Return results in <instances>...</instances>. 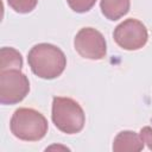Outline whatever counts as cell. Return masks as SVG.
Listing matches in <instances>:
<instances>
[{
    "mask_svg": "<svg viewBox=\"0 0 152 152\" xmlns=\"http://www.w3.org/2000/svg\"><path fill=\"white\" fill-rule=\"evenodd\" d=\"M74 46L81 57L91 61L104 58L107 52V45L103 34L93 27L81 28L75 36Z\"/></svg>",
    "mask_w": 152,
    "mask_h": 152,
    "instance_id": "6",
    "label": "cell"
},
{
    "mask_svg": "<svg viewBox=\"0 0 152 152\" xmlns=\"http://www.w3.org/2000/svg\"><path fill=\"white\" fill-rule=\"evenodd\" d=\"M10 7L17 13H30L38 4V0H7Z\"/></svg>",
    "mask_w": 152,
    "mask_h": 152,
    "instance_id": "10",
    "label": "cell"
},
{
    "mask_svg": "<svg viewBox=\"0 0 152 152\" xmlns=\"http://www.w3.org/2000/svg\"><path fill=\"white\" fill-rule=\"evenodd\" d=\"M141 140L144 144L147 145V147L152 151V127L150 126H145L140 129V133H139Z\"/></svg>",
    "mask_w": 152,
    "mask_h": 152,
    "instance_id": "12",
    "label": "cell"
},
{
    "mask_svg": "<svg viewBox=\"0 0 152 152\" xmlns=\"http://www.w3.org/2000/svg\"><path fill=\"white\" fill-rule=\"evenodd\" d=\"M51 119L55 126L66 134L81 132L86 124V115L82 107L70 97H53Z\"/></svg>",
    "mask_w": 152,
    "mask_h": 152,
    "instance_id": "3",
    "label": "cell"
},
{
    "mask_svg": "<svg viewBox=\"0 0 152 152\" xmlns=\"http://www.w3.org/2000/svg\"><path fill=\"white\" fill-rule=\"evenodd\" d=\"M144 148V142L139 134L132 131L118 133L113 141L114 152H139Z\"/></svg>",
    "mask_w": 152,
    "mask_h": 152,
    "instance_id": "7",
    "label": "cell"
},
{
    "mask_svg": "<svg viewBox=\"0 0 152 152\" xmlns=\"http://www.w3.org/2000/svg\"><path fill=\"white\" fill-rule=\"evenodd\" d=\"M113 37L115 43L121 49L133 51L145 46L148 39V33L147 28L140 20L129 18L115 27Z\"/></svg>",
    "mask_w": 152,
    "mask_h": 152,
    "instance_id": "5",
    "label": "cell"
},
{
    "mask_svg": "<svg viewBox=\"0 0 152 152\" xmlns=\"http://www.w3.org/2000/svg\"><path fill=\"white\" fill-rule=\"evenodd\" d=\"M12 134L24 141H38L48 133V121L45 116L32 108L17 109L10 122Z\"/></svg>",
    "mask_w": 152,
    "mask_h": 152,
    "instance_id": "2",
    "label": "cell"
},
{
    "mask_svg": "<svg viewBox=\"0 0 152 152\" xmlns=\"http://www.w3.org/2000/svg\"><path fill=\"white\" fill-rule=\"evenodd\" d=\"M30 91V82L19 69L0 71V102L15 104L23 101Z\"/></svg>",
    "mask_w": 152,
    "mask_h": 152,
    "instance_id": "4",
    "label": "cell"
},
{
    "mask_svg": "<svg viewBox=\"0 0 152 152\" xmlns=\"http://www.w3.org/2000/svg\"><path fill=\"white\" fill-rule=\"evenodd\" d=\"M23 66V57L13 48H1L0 50V71L8 69H19Z\"/></svg>",
    "mask_w": 152,
    "mask_h": 152,
    "instance_id": "9",
    "label": "cell"
},
{
    "mask_svg": "<svg viewBox=\"0 0 152 152\" xmlns=\"http://www.w3.org/2000/svg\"><path fill=\"white\" fill-rule=\"evenodd\" d=\"M131 0H101L100 7L102 14L108 20H118L129 11Z\"/></svg>",
    "mask_w": 152,
    "mask_h": 152,
    "instance_id": "8",
    "label": "cell"
},
{
    "mask_svg": "<svg viewBox=\"0 0 152 152\" xmlns=\"http://www.w3.org/2000/svg\"><path fill=\"white\" fill-rule=\"evenodd\" d=\"M69 7L76 13L88 12L96 2V0H66Z\"/></svg>",
    "mask_w": 152,
    "mask_h": 152,
    "instance_id": "11",
    "label": "cell"
},
{
    "mask_svg": "<svg viewBox=\"0 0 152 152\" xmlns=\"http://www.w3.org/2000/svg\"><path fill=\"white\" fill-rule=\"evenodd\" d=\"M27 62L32 72L44 80H52L61 76L66 66L64 52L56 45L49 43L34 45L28 51Z\"/></svg>",
    "mask_w": 152,
    "mask_h": 152,
    "instance_id": "1",
    "label": "cell"
}]
</instances>
